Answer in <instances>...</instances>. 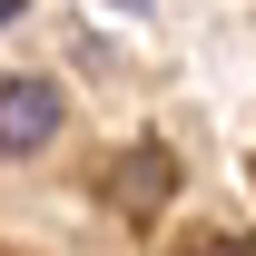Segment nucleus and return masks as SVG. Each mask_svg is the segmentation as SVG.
<instances>
[{
    "label": "nucleus",
    "mask_w": 256,
    "mask_h": 256,
    "mask_svg": "<svg viewBox=\"0 0 256 256\" xmlns=\"http://www.w3.org/2000/svg\"><path fill=\"white\" fill-rule=\"evenodd\" d=\"M98 188H108V207H118V217H138V226H148V217L168 207V197H178V158H168L158 138H138V148H128V158L108 168Z\"/></svg>",
    "instance_id": "nucleus-1"
},
{
    "label": "nucleus",
    "mask_w": 256,
    "mask_h": 256,
    "mask_svg": "<svg viewBox=\"0 0 256 256\" xmlns=\"http://www.w3.org/2000/svg\"><path fill=\"white\" fill-rule=\"evenodd\" d=\"M60 138V89L50 79H0V158H30Z\"/></svg>",
    "instance_id": "nucleus-2"
},
{
    "label": "nucleus",
    "mask_w": 256,
    "mask_h": 256,
    "mask_svg": "<svg viewBox=\"0 0 256 256\" xmlns=\"http://www.w3.org/2000/svg\"><path fill=\"white\" fill-rule=\"evenodd\" d=\"M10 10H20V0H0V20H10Z\"/></svg>",
    "instance_id": "nucleus-3"
}]
</instances>
